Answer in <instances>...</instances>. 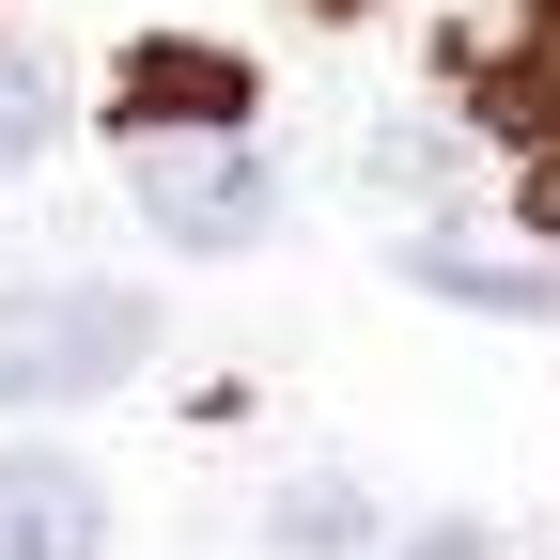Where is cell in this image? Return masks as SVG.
I'll list each match as a JSON object with an SVG mask.
<instances>
[{"label":"cell","instance_id":"cell-1","mask_svg":"<svg viewBox=\"0 0 560 560\" xmlns=\"http://www.w3.org/2000/svg\"><path fill=\"white\" fill-rule=\"evenodd\" d=\"M156 359V312L125 280H16L0 296V405H94Z\"/></svg>","mask_w":560,"mask_h":560},{"label":"cell","instance_id":"cell-3","mask_svg":"<svg viewBox=\"0 0 560 560\" xmlns=\"http://www.w3.org/2000/svg\"><path fill=\"white\" fill-rule=\"evenodd\" d=\"M482 125L529 156V219L560 234V0H514V32H499V62H482Z\"/></svg>","mask_w":560,"mask_h":560},{"label":"cell","instance_id":"cell-6","mask_svg":"<svg viewBox=\"0 0 560 560\" xmlns=\"http://www.w3.org/2000/svg\"><path fill=\"white\" fill-rule=\"evenodd\" d=\"M436 296H467V312H560V249H467V234H420L405 249Z\"/></svg>","mask_w":560,"mask_h":560},{"label":"cell","instance_id":"cell-7","mask_svg":"<svg viewBox=\"0 0 560 560\" xmlns=\"http://www.w3.org/2000/svg\"><path fill=\"white\" fill-rule=\"evenodd\" d=\"M280 545H296V560L359 545V482H296V499H280Z\"/></svg>","mask_w":560,"mask_h":560},{"label":"cell","instance_id":"cell-2","mask_svg":"<svg viewBox=\"0 0 560 560\" xmlns=\"http://www.w3.org/2000/svg\"><path fill=\"white\" fill-rule=\"evenodd\" d=\"M125 187H140V219H156L172 249H265V219H280V172L249 156V125H140L125 140Z\"/></svg>","mask_w":560,"mask_h":560},{"label":"cell","instance_id":"cell-4","mask_svg":"<svg viewBox=\"0 0 560 560\" xmlns=\"http://www.w3.org/2000/svg\"><path fill=\"white\" fill-rule=\"evenodd\" d=\"M109 545V499H94V467L79 452H0V560H94Z\"/></svg>","mask_w":560,"mask_h":560},{"label":"cell","instance_id":"cell-10","mask_svg":"<svg viewBox=\"0 0 560 560\" xmlns=\"http://www.w3.org/2000/svg\"><path fill=\"white\" fill-rule=\"evenodd\" d=\"M312 16H374V0H312Z\"/></svg>","mask_w":560,"mask_h":560},{"label":"cell","instance_id":"cell-9","mask_svg":"<svg viewBox=\"0 0 560 560\" xmlns=\"http://www.w3.org/2000/svg\"><path fill=\"white\" fill-rule=\"evenodd\" d=\"M405 560H499V545H482V529H467V514H452V529H420V545H405Z\"/></svg>","mask_w":560,"mask_h":560},{"label":"cell","instance_id":"cell-5","mask_svg":"<svg viewBox=\"0 0 560 560\" xmlns=\"http://www.w3.org/2000/svg\"><path fill=\"white\" fill-rule=\"evenodd\" d=\"M140 125H249V62L234 47H187V32L125 47V140Z\"/></svg>","mask_w":560,"mask_h":560},{"label":"cell","instance_id":"cell-8","mask_svg":"<svg viewBox=\"0 0 560 560\" xmlns=\"http://www.w3.org/2000/svg\"><path fill=\"white\" fill-rule=\"evenodd\" d=\"M47 125H62L47 79H16V62H0V172H32V156H47Z\"/></svg>","mask_w":560,"mask_h":560}]
</instances>
